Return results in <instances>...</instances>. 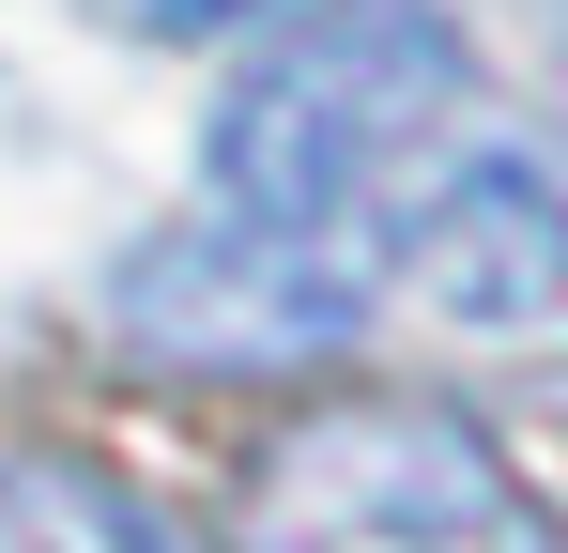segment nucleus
I'll return each instance as SVG.
<instances>
[{
  "instance_id": "nucleus-1",
  "label": "nucleus",
  "mask_w": 568,
  "mask_h": 553,
  "mask_svg": "<svg viewBox=\"0 0 568 553\" xmlns=\"http://www.w3.org/2000/svg\"><path fill=\"white\" fill-rule=\"evenodd\" d=\"M462 78H476V47L430 0H323L307 31H277L246 78L215 92V123H200L215 215L323 231L338 200H369V184L462 108Z\"/></svg>"
},
{
  "instance_id": "nucleus-3",
  "label": "nucleus",
  "mask_w": 568,
  "mask_h": 553,
  "mask_svg": "<svg viewBox=\"0 0 568 553\" xmlns=\"http://www.w3.org/2000/svg\"><path fill=\"white\" fill-rule=\"evenodd\" d=\"M123 339L185 369H307L369 339V276L323 262V231H262V215H185L123 262Z\"/></svg>"
},
{
  "instance_id": "nucleus-6",
  "label": "nucleus",
  "mask_w": 568,
  "mask_h": 553,
  "mask_svg": "<svg viewBox=\"0 0 568 553\" xmlns=\"http://www.w3.org/2000/svg\"><path fill=\"white\" fill-rule=\"evenodd\" d=\"M154 31H246V16H277V0H139Z\"/></svg>"
},
{
  "instance_id": "nucleus-4",
  "label": "nucleus",
  "mask_w": 568,
  "mask_h": 553,
  "mask_svg": "<svg viewBox=\"0 0 568 553\" xmlns=\"http://www.w3.org/2000/svg\"><path fill=\"white\" fill-rule=\"evenodd\" d=\"M384 276H399L430 323H476V339L554 323L568 308V184L538 170L523 139H491V154H462V170H430L415 200H399Z\"/></svg>"
},
{
  "instance_id": "nucleus-5",
  "label": "nucleus",
  "mask_w": 568,
  "mask_h": 553,
  "mask_svg": "<svg viewBox=\"0 0 568 553\" xmlns=\"http://www.w3.org/2000/svg\"><path fill=\"white\" fill-rule=\"evenodd\" d=\"M0 553H185V539L93 461H0Z\"/></svg>"
},
{
  "instance_id": "nucleus-2",
  "label": "nucleus",
  "mask_w": 568,
  "mask_h": 553,
  "mask_svg": "<svg viewBox=\"0 0 568 553\" xmlns=\"http://www.w3.org/2000/svg\"><path fill=\"white\" fill-rule=\"evenodd\" d=\"M231 553H568L507 446L446 400H338L246 461Z\"/></svg>"
}]
</instances>
